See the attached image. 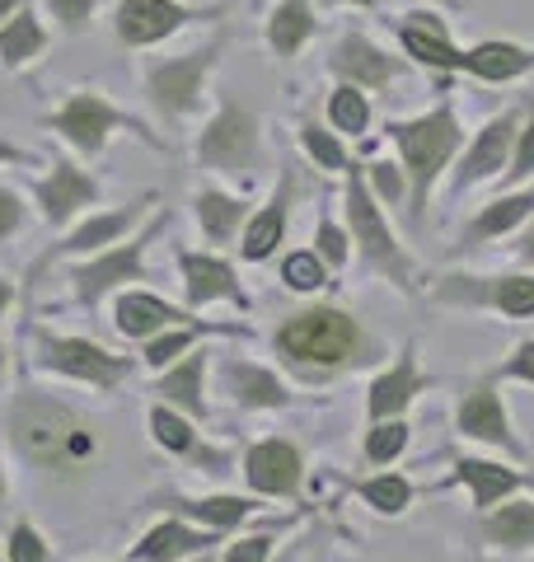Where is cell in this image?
Instances as JSON below:
<instances>
[{"mask_svg":"<svg viewBox=\"0 0 534 562\" xmlns=\"http://www.w3.org/2000/svg\"><path fill=\"white\" fill-rule=\"evenodd\" d=\"M10 436L14 446L24 450V460H33L38 469H80L94 450V436H89L85 422L52 403L43 394H20L10 408Z\"/></svg>","mask_w":534,"mask_h":562,"instance_id":"cell-1","label":"cell"},{"mask_svg":"<svg viewBox=\"0 0 534 562\" xmlns=\"http://www.w3.org/2000/svg\"><path fill=\"white\" fill-rule=\"evenodd\" d=\"M389 136L399 140L403 165H408V173H413V216L422 221L436 173L450 165V155H455V146H459V122H455L450 109H436V113H426V117H418V122H394V127H389Z\"/></svg>","mask_w":534,"mask_h":562,"instance_id":"cell-2","label":"cell"},{"mask_svg":"<svg viewBox=\"0 0 534 562\" xmlns=\"http://www.w3.org/2000/svg\"><path fill=\"white\" fill-rule=\"evenodd\" d=\"M277 347L305 366H343L361 347V328L337 310H305L281 324Z\"/></svg>","mask_w":534,"mask_h":562,"instance_id":"cell-3","label":"cell"},{"mask_svg":"<svg viewBox=\"0 0 534 562\" xmlns=\"http://www.w3.org/2000/svg\"><path fill=\"white\" fill-rule=\"evenodd\" d=\"M221 47H225V33L221 38H211V47H198V52H188V57H174V61L151 70L146 94L159 109V117L174 122V117H188L192 109H198L202 103V80H207V70L216 66Z\"/></svg>","mask_w":534,"mask_h":562,"instance_id":"cell-4","label":"cell"},{"mask_svg":"<svg viewBox=\"0 0 534 562\" xmlns=\"http://www.w3.org/2000/svg\"><path fill=\"white\" fill-rule=\"evenodd\" d=\"M202 165L211 169H225V173H248V165H254V155H258V117L240 109L235 99H225L221 103V113L211 117V127L202 132Z\"/></svg>","mask_w":534,"mask_h":562,"instance_id":"cell-5","label":"cell"},{"mask_svg":"<svg viewBox=\"0 0 534 562\" xmlns=\"http://www.w3.org/2000/svg\"><path fill=\"white\" fill-rule=\"evenodd\" d=\"M52 127H57L70 146L85 150V155H99L103 140H109L113 132H141V136H146V127H141L136 117L118 113L113 103L99 99V94H76L57 117H52Z\"/></svg>","mask_w":534,"mask_h":562,"instance_id":"cell-6","label":"cell"},{"mask_svg":"<svg viewBox=\"0 0 534 562\" xmlns=\"http://www.w3.org/2000/svg\"><path fill=\"white\" fill-rule=\"evenodd\" d=\"M216 14L221 10H192V5H178V0H122L113 24L127 47H151L159 38H169L174 29H183L192 20H216Z\"/></svg>","mask_w":534,"mask_h":562,"instance_id":"cell-7","label":"cell"},{"mask_svg":"<svg viewBox=\"0 0 534 562\" xmlns=\"http://www.w3.org/2000/svg\"><path fill=\"white\" fill-rule=\"evenodd\" d=\"M347 221H352V231H356V239H361L370 262H380V268L394 272V277H408V258L399 254V244H394V235H389V225L380 216L376 198H370V188L361 183V173L347 179Z\"/></svg>","mask_w":534,"mask_h":562,"instance_id":"cell-8","label":"cell"},{"mask_svg":"<svg viewBox=\"0 0 534 562\" xmlns=\"http://www.w3.org/2000/svg\"><path fill=\"white\" fill-rule=\"evenodd\" d=\"M43 351H47V366L62 375H80L89 384H118L122 371H127V361L109 357L103 347L94 342H80V338H43Z\"/></svg>","mask_w":534,"mask_h":562,"instance_id":"cell-9","label":"cell"},{"mask_svg":"<svg viewBox=\"0 0 534 562\" xmlns=\"http://www.w3.org/2000/svg\"><path fill=\"white\" fill-rule=\"evenodd\" d=\"M333 70L347 85H356V90H385V85L399 76V57H385L370 38L347 33V38L337 43V52H333Z\"/></svg>","mask_w":534,"mask_h":562,"instance_id":"cell-10","label":"cell"},{"mask_svg":"<svg viewBox=\"0 0 534 562\" xmlns=\"http://www.w3.org/2000/svg\"><path fill=\"white\" fill-rule=\"evenodd\" d=\"M521 136V117L515 113H502V117H492L483 132H478V140L469 146L465 155V169H459V188H469V183H483L492 179L497 169H507L511 160V140Z\"/></svg>","mask_w":534,"mask_h":562,"instance_id":"cell-11","label":"cell"},{"mask_svg":"<svg viewBox=\"0 0 534 562\" xmlns=\"http://www.w3.org/2000/svg\"><path fill=\"white\" fill-rule=\"evenodd\" d=\"M99 198V183L89 179L85 169H76V165H52V179H43L38 183V202H43V216L52 221V225H62V221H70L80 206H89Z\"/></svg>","mask_w":534,"mask_h":562,"instance_id":"cell-12","label":"cell"},{"mask_svg":"<svg viewBox=\"0 0 534 562\" xmlns=\"http://www.w3.org/2000/svg\"><path fill=\"white\" fill-rule=\"evenodd\" d=\"M155 231H159V225H151V231L141 235L136 244H122V249L103 254L99 262L80 268L76 281H80V295H85V301H94V295H103L109 286H118V281H136V277H141V254H146V239H151Z\"/></svg>","mask_w":534,"mask_h":562,"instance_id":"cell-13","label":"cell"},{"mask_svg":"<svg viewBox=\"0 0 534 562\" xmlns=\"http://www.w3.org/2000/svg\"><path fill=\"white\" fill-rule=\"evenodd\" d=\"M244 473H248V483H254L258 492H296V483H300V454L287 441H267V446L248 450Z\"/></svg>","mask_w":534,"mask_h":562,"instance_id":"cell-14","label":"cell"},{"mask_svg":"<svg viewBox=\"0 0 534 562\" xmlns=\"http://www.w3.org/2000/svg\"><path fill=\"white\" fill-rule=\"evenodd\" d=\"M403 47L408 57H418L422 66H436V70H465V52L450 47L445 29L436 24V14H413L403 24Z\"/></svg>","mask_w":534,"mask_h":562,"instance_id":"cell-15","label":"cell"},{"mask_svg":"<svg viewBox=\"0 0 534 562\" xmlns=\"http://www.w3.org/2000/svg\"><path fill=\"white\" fill-rule=\"evenodd\" d=\"M183 277H188V301L192 305H207V301H216V295H225V301H235V305H248L244 291L235 286V272H230L221 258L183 254Z\"/></svg>","mask_w":534,"mask_h":562,"instance_id":"cell-16","label":"cell"},{"mask_svg":"<svg viewBox=\"0 0 534 562\" xmlns=\"http://www.w3.org/2000/svg\"><path fill=\"white\" fill-rule=\"evenodd\" d=\"M465 70L478 80H515L534 70V52L515 43H478L474 52H465Z\"/></svg>","mask_w":534,"mask_h":562,"instance_id":"cell-17","label":"cell"},{"mask_svg":"<svg viewBox=\"0 0 534 562\" xmlns=\"http://www.w3.org/2000/svg\"><path fill=\"white\" fill-rule=\"evenodd\" d=\"M459 427H465L469 436H478V441H492V446H511L515 450V436L507 427V413H502V403H497L492 390H474L465 403H459Z\"/></svg>","mask_w":534,"mask_h":562,"instance_id":"cell-18","label":"cell"},{"mask_svg":"<svg viewBox=\"0 0 534 562\" xmlns=\"http://www.w3.org/2000/svg\"><path fill=\"white\" fill-rule=\"evenodd\" d=\"M310 33H314L310 0H281L272 10V20H267V43H272L277 57H296V52L310 43Z\"/></svg>","mask_w":534,"mask_h":562,"instance_id":"cell-19","label":"cell"},{"mask_svg":"<svg viewBox=\"0 0 534 562\" xmlns=\"http://www.w3.org/2000/svg\"><path fill=\"white\" fill-rule=\"evenodd\" d=\"M450 295H465V301H492L497 310H507L511 319H525L534 314V277H502L492 286H445Z\"/></svg>","mask_w":534,"mask_h":562,"instance_id":"cell-20","label":"cell"},{"mask_svg":"<svg viewBox=\"0 0 534 562\" xmlns=\"http://www.w3.org/2000/svg\"><path fill=\"white\" fill-rule=\"evenodd\" d=\"M422 375H418V366H413V351H403V361L389 371L385 380H376V390H370V413L376 417H394L408 408V398H413L422 390Z\"/></svg>","mask_w":534,"mask_h":562,"instance_id":"cell-21","label":"cell"},{"mask_svg":"<svg viewBox=\"0 0 534 562\" xmlns=\"http://www.w3.org/2000/svg\"><path fill=\"white\" fill-rule=\"evenodd\" d=\"M207 543H211V535H198V530H188V525L169 520V525H159V530H151L146 539H141L132 549V558L136 562H169V558L198 553V549H207Z\"/></svg>","mask_w":534,"mask_h":562,"instance_id":"cell-22","label":"cell"},{"mask_svg":"<svg viewBox=\"0 0 534 562\" xmlns=\"http://www.w3.org/2000/svg\"><path fill=\"white\" fill-rule=\"evenodd\" d=\"M146 202L151 198H141V202H132V206H122V211H109V216H94V221H85L76 235H70L62 249L66 254H85V249H99V244H113L118 235H127L132 225L141 221V211H146Z\"/></svg>","mask_w":534,"mask_h":562,"instance_id":"cell-23","label":"cell"},{"mask_svg":"<svg viewBox=\"0 0 534 562\" xmlns=\"http://www.w3.org/2000/svg\"><path fill=\"white\" fill-rule=\"evenodd\" d=\"M287 206H291V183H281L277 188V198H272V206L263 211L258 221H248V235H244V258H267L281 244V225H287Z\"/></svg>","mask_w":534,"mask_h":562,"instance_id":"cell-24","label":"cell"},{"mask_svg":"<svg viewBox=\"0 0 534 562\" xmlns=\"http://www.w3.org/2000/svg\"><path fill=\"white\" fill-rule=\"evenodd\" d=\"M43 47H47L43 24L33 20L29 10H14V14H10V24L0 29V61H5V66H24V61L38 57Z\"/></svg>","mask_w":534,"mask_h":562,"instance_id":"cell-25","label":"cell"},{"mask_svg":"<svg viewBox=\"0 0 534 562\" xmlns=\"http://www.w3.org/2000/svg\"><path fill=\"white\" fill-rule=\"evenodd\" d=\"M174 319H183V314L169 310L165 301H155V295H122V305H118V328L127 338H146V333L165 328Z\"/></svg>","mask_w":534,"mask_h":562,"instance_id":"cell-26","label":"cell"},{"mask_svg":"<svg viewBox=\"0 0 534 562\" xmlns=\"http://www.w3.org/2000/svg\"><path fill=\"white\" fill-rule=\"evenodd\" d=\"M198 216H202V231L216 239V244H225V239H235V231H240V221H244V202H235V198H225V192H198Z\"/></svg>","mask_w":534,"mask_h":562,"instance_id":"cell-27","label":"cell"},{"mask_svg":"<svg viewBox=\"0 0 534 562\" xmlns=\"http://www.w3.org/2000/svg\"><path fill=\"white\" fill-rule=\"evenodd\" d=\"M534 211V188L530 192H515V198H502V202H492L483 216H478L474 225H469V244L474 239H492V235H502V231H511V225H521L525 216Z\"/></svg>","mask_w":534,"mask_h":562,"instance_id":"cell-28","label":"cell"},{"mask_svg":"<svg viewBox=\"0 0 534 562\" xmlns=\"http://www.w3.org/2000/svg\"><path fill=\"white\" fill-rule=\"evenodd\" d=\"M459 483H469V487H474V502H478V506H492L497 497H502V492L521 487V473L497 469V464H483V460H465V464H459Z\"/></svg>","mask_w":534,"mask_h":562,"instance_id":"cell-29","label":"cell"},{"mask_svg":"<svg viewBox=\"0 0 534 562\" xmlns=\"http://www.w3.org/2000/svg\"><path fill=\"white\" fill-rule=\"evenodd\" d=\"M159 394L174 398L178 408H188L192 417H207V403H202V357H188L174 375H165Z\"/></svg>","mask_w":534,"mask_h":562,"instance_id":"cell-30","label":"cell"},{"mask_svg":"<svg viewBox=\"0 0 534 562\" xmlns=\"http://www.w3.org/2000/svg\"><path fill=\"white\" fill-rule=\"evenodd\" d=\"M488 535L497 543H511V549H534V506L530 502L507 506L502 516L488 520Z\"/></svg>","mask_w":534,"mask_h":562,"instance_id":"cell-31","label":"cell"},{"mask_svg":"<svg viewBox=\"0 0 534 562\" xmlns=\"http://www.w3.org/2000/svg\"><path fill=\"white\" fill-rule=\"evenodd\" d=\"M230 380H235L240 403H248V408H272V403L287 398V390L277 384V375L258 371V366H235V371H230Z\"/></svg>","mask_w":534,"mask_h":562,"instance_id":"cell-32","label":"cell"},{"mask_svg":"<svg viewBox=\"0 0 534 562\" xmlns=\"http://www.w3.org/2000/svg\"><path fill=\"white\" fill-rule=\"evenodd\" d=\"M329 117H333L337 132H356V136H361L370 127V103H366V94L356 90V85H343V90L329 99Z\"/></svg>","mask_w":534,"mask_h":562,"instance_id":"cell-33","label":"cell"},{"mask_svg":"<svg viewBox=\"0 0 534 562\" xmlns=\"http://www.w3.org/2000/svg\"><path fill=\"white\" fill-rule=\"evenodd\" d=\"M178 506H183V516L207 520L211 530H225V525L244 520V512H248V502H240V497H207V502H178Z\"/></svg>","mask_w":534,"mask_h":562,"instance_id":"cell-34","label":"cell"},{"mask_svg":"<svg viewBox=\"0 0 534 562\" xmlns=\"http://www.w3.org/2000/svg\"><path fill=\"white\" fill-rule=\"evenodd\" d=\"M300 136H305V150H310L324 169H343V165H347V150L337 146V136L324 132L319 122H305V127H300Z\"/></svg>","mask_w":534,"mask_h":562,"instance_id":"cell-35","label":"cell"},{"mask_svg":"<svg viewBox=\"0 0 534 562\" xmlns=\"http://www.w3.org/2000/svg\"><path fill=\"white\" fill-rule=\"evenodd\" d=\"M151 427H155V436H159V446H169V450H192V427L183 417H174L169 408H155L151 413Z\"/></svg>","mask_w":534,"mask_h":562,"instance_id":"cell-36","label":"cell"},{"mask_svg":"<svg viewBox=\"0 0 534 562\" xmlns=\"http://www.w3.org/2000/svg\"><path fill=\"white\" fill-rule=\"evenodd\" d=\"M408 446V427L403 422H385V427H376L370 431V441H366V454L376 464H385V460H394V454Z\"/></svg>","mask_w":534,"mask_h":562,"instance_id":"cell-37","label":"cell"},{"mask_svg":"<svg viewBox=\"0 0 534 562\" xmlns=\"http://www.w3.org/2000/svg\"><path fill=\"white\" fill-rule=\"evenodd\" d=\"M281 281H291L296 291H314V286H324V262L314 254H291L287 268H281Z\"/></svg>","mask_w":534,"mask_h":562,"instance_id":"cell-38","label":"cell"},{"mask_svg":"<svg viewBox=\"0 0 534 562\" xmlns=\"http://www.w3.org/2000/svg\"><path fill=\"white\" fill-rule=\"evenodd\" d=\"M366 502L370 506H380V512H403L408 497H413V487H408L403 479H376V483H366Z\"/></svg>","mask_w":534,"mask_h":562,"instance_id":"cell-39","label":"cell"},{"mask_svg":"<svg viewBox=\"0 0 534 562\" xmlns=\"http://www.w3.org/2000/svg\"><path fill=\"white\" fill-rule=\"evenodd\" d=\"M47 10L66 33H80L89 24V14H94V0H47Z\"/></svg>","mask_w":534,"mask_h":562,"instance_id":"cell-40","label":"cell"},{"mask_svg":"<svg viewBox=\"0 0 534 562\" xmlns=\"http://www.w3.org/2000/svg\"><path fill=\"white\" fill-rule=\"evenodd\" d=\"M192 338H198V328H174V333H165L159 342H151V347H146V361H151V366H169V361H174L178 351H183Z\"/></svg>","mask_w":534,"mask_h":562,"instance_id":"cell-41","label":"cell"},{"mask_svg":"<svg viewBox=\"0 0 534 562\" xmlns=\"http://www.w3.org/2000/svg\"><path fill=\"white\" fill-rule=\"evenodd\" d=\"M10 562H47L43 539L33 535L29 525H14V535H10Z\"/></svg>","mask_w":534,"mask_h":562,"instance_id":"cell-42","label":"cell"},{"mask_svg":"<svg viewBox=\"0 0 534 562\" xmlns=\"http://www.w3.org/2000/svg\"><path fill=\"white\" fill-rule=\"evenodd\" d=\"M534 173V117L525 122L521 140H515V155H511V179H530Z\"/></svg>","mask_w":534,"mask_h":562,"instance_id":"cell-43","label":"cell"},{"mask_svg":"<svg viewBox=\"0 0 534 562\" xmlns=\"http://www.w3.org/2000/svg\"><path fill=\"white\" fill-rule=\"evenodd\" d=\"M20 221H24L20 198H14L10 188H0V239H10L14 231H20Z\"/></svg>","mask_w":534,"mask_h":562,"instance_id":"cell-44","label":"cell"},{"mask_svg":"<svg viewBox=\"0 0 534 562\" xmlns=\"http://www.w3.org/2000/svg\"><path fill=\"white\" fill-rule=\"evenodd\" d=\"M319 249H324L329 262H343V258H347V239H343V231H337V225H329V221H319Z\"/></svg>","mask_w":534,"mask_h":562,"instance_id":"cell-45","label":"cell"},{"mask_svg":"<svg viewBox=\"0 0 534 562\" xmlns=\"http://www.w3.org/2000/svg\"><path fill=\"white\" fill-rule=\"evenodd\" d=\"M370 173H376L385 202H399V198H403V173H399L394 165H370Z\"/></svg>","mask_w":534,"mask_h":562,"instance_id":"cell-46","label":"cell"},{"mask_svg":"<svg viewBox=\"0 0 534 562\" xmlns=\"http://www.w3.org/2000/svg\"><path fill=\"white\" fill-rule=\"evenodd\" d=\"M267 543H272V539H244V543H235V549H230V558L225 562H263L267 558Z\"/></svg>","mask_w":534,"mask_h":562,"instance_id":"cell-47","label":"cell"},{"mask_svg":"<svg viewBox=\"0 0 534 562\" xmlns=\"http://www.w3.org/2000/svg\"><path fill=\"white\" fill-rule=\"evenodd\" d=\"M502 375H521V380H534V342H525L515 357L502 366Z\"/></svg>","mask_w":534,"mask_h":562,"instance_id":"cell-48","label":"cell"},{"mask_svg":"<svg viewBox=\"0 0 534 562\" xmlns=\"http://www.w3.org/2000/svg\"><path fill=\"white\" fill-rule=\"evenodd\" d=\"M0 165H24V150L10 146V140H0Z\"/></svg>","mask_w":534,"mask_h":562,"instance_id":"cell-49","label":"cell"},{"mask_svg":"<svg viewBox=\"0 0 534 562\" xmlns=\"http://www.w3.org/2000/svg\"><path fill=\"white\" fill-rule=\"evenodd\" d=\"M14 10H20V0H0V20H10Z\"/></svg>","mask_w":534,"mask_h":562,"instance_id":"cell-50","label":"cell"},{"mask_svg":"<svg viewBox=\"0 0 534 562\" xmlns=\"http://www.w3.org/2000/svg\"><path fill=\"white\" fill-rule=\"evenodd\" d=\"M5 305H10V281H0V314H5Z\"/></svg>","mask_w":534,"mask_h":562,"instance_id":"cell-51","label":"cell"},{"mask_svg":"<svg viewBox=\"0 0 534 562\" xmlns=\"http://www.w3.org/2000/svg\"><path fill=\"white\" fill-rule=\"evenodd\" d=\"M352 5H376V0H352Z\"/></svg>","mask_w":534,"mask_h":562,"instance_id":"cell-52","label":"cell"},{"mask_svg":"<svg viewBox=\"0 0 534 562\" xmlns=\"http://www.w3.org/2000/svg\"><path fill=\"white\" fill-rule=\"evenodd\" d=\"M0 492H5V483H0Z\"/></svg>","mask_w":534,"mask_h":562,"instance_id":"cell-53","label":"cell"},{"mask_svg":"<svg viewBox=\"0 0 534 562\" xmlns=\"http://www.w3.org/2000/svg\"><path fill=\"white\" fill-rule=\"evenodd\" d=\"M202 562H211V558H202Z\"/></svg>","mask_w":534,"mask_h":562,"instance_id":"cell-54","label":"cell"}]
</instances>
